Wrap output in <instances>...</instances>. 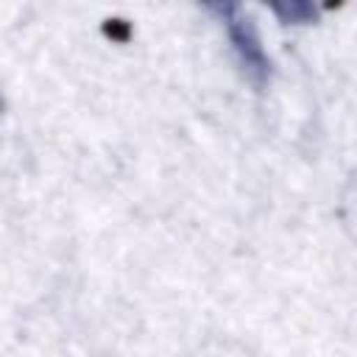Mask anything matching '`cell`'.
I'll return each instance as SVG.
<instances>
[{
  "label": "cell",
  "mask_w": 357,
  "mask_h": 357,
  "mask_svg": "<svg viewBox=\"0 0 357 357\" xmlns=\"http://www.w3.org/2000/svg\"><path fill=\"white\" fill-rule=\"evenodd\" d=\"M223 14H226V22H229V33H231V42H234V50L240 53V61L245 64V70L248 73H254L257 78H262L265 75V56H262V47H259V42H257V33H254V28H251V22L248 20H237L234 17V8H220Z\"/></svg>",
  "instance_id": "obj_1"
}]
</instances>
